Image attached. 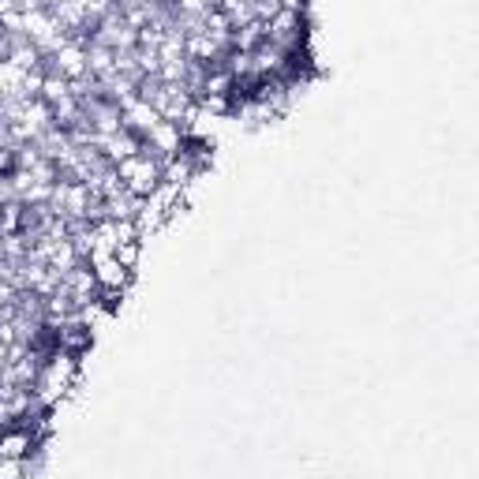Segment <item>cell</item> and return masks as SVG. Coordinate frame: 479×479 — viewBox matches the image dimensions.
Instances as JSON below:
<instances>
[{"label": "cell", "mask_w": 479, "mask_h": 479, "mask_svg": "<svg viewBox=\"0 0 479 479\" xmlns=\"http://www.w3.org/2000/svg\"><path fill=\"white\" fill-rule=\"evenodd\" d=\"M116 180L128 195L146 198V195H154L157 187H162V162L150 157V154H135V157H128V162L116 165Z\"/></svg>", "instance_id": "obj_1"}, {"label": "cell", "mask_w": 479, "mask_h": 479, "mask_svg": "<svg viewBox=\"0 0 479 479\" xmlns=\"http://www.w3.org/2000/svg\"><path fill=\"white\" fill-rule=\"evenodd\" d=\"M112 259L124 266L128 273H135V270H139V259H143V240H124V244H116Z\"/></svg>", "instance_id": "obj_2"}]
</instances>
